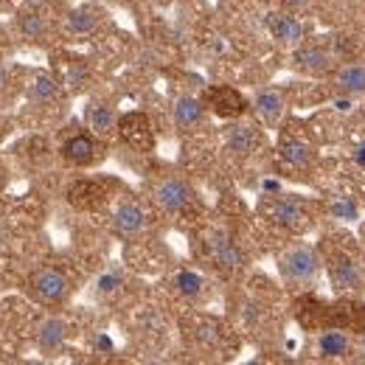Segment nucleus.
<instances>
[{"label":"nucleus","instance_id":"nucleus-1","mask_svg":"<svg viewBox=\"0 0 365 365\" xmlns=\"http://www.w3.org/2000/svg\"><path fill=\"white\" fill-rule=\"evenodd\" d=\"M320 270H323V259H320L315 245H292L278 256V273L284 278V284H289L292 289H304L312 287L318 281Z\"/></svg>","mask_w":365,"mask_h":365},{"label":"nucleus","instance_id":"nucleus-2","mask_svg":"<svg viewBox=\"0 0 365 365\" xmlns=\"http://www.w3.org/2000/svg\"><path fill=\"white\" fill-rule=\"evenodd\" d=\"M264 214L267 220L284 230H292V233H301L312 225V214L304 202L292 200V197H273L267 205H264Z\"/></svg>","mask_w":365,"mask_h":365},{"label":"nucleus","instance_id":"nucleus-3","mask_svg":"<svg viewBox=\"0 0 365 365\" xmlns=\"http://www.w3.org/2000/svg\"><path fill=\"white\" fill-rule=\"evenodd\" d=\"M152 200L166 214H182L194 205V188L180 178H163V180L155 182Z\"/></svg>","mask_w":365,"mask_h":365},{"label":"nucleus","instance_id":"nucleus-4","mask_svg":"<svg viewBox=\"0 0 365 365\" xmlns=\"http://www.w3.org/2000/svg\"><path fill=\"white\" fill-rule=\"evenodd\" d=\"M292 68L309 76H323L334 71V56L329 53V48L318 46V43H301L292 51Z\"/></svg>","mask_w":365,"mask_h":365},{"label":"nucleus","instance_id":"nucleus-5","mask_svg":"<svg viewBox=\"0 0 365 365\" xmlns=\"http://www.w3.org/2000/svg\"><path fill=\"white\" fill-rule=\"evenodd\" d=\"M278 158H281V163H284L287 169H292V172H307V169H312L318 152H315V146H312L307 138L281 135V140H278Z\"/></svg>","mask_w":365,"mask_h":365},{"label":"nucleus","instance_id":"nucleus-6","mask_svg":"<svg viewBox=\"0 0 365 365\" xmlns=\"http://www.w3.org/2000/svg\"><path fill=\"white\" fill-rule=\"evenodd\" d=\"M326 264H329V275L337 289H354V292L365 289V267L349 253H334L329 256Z\"/></svg>","mask_w":365,"mask_h":365},{"label":"nucleus","instance_id":"nucleus-7","mask_svg":"<svg viewBox=\"0 0 365 365\" xmlns=\"http://www.w3.org/2000/svg\"><path fill=\"white\" fill-rule=\"evenodd\" d=\"M31 289H34V295H37L40 301H46V304H59V301L68 298L71 281H68V275L62 273V270L43 267V270H37V273L31 275Z\"/></svg>","mask_w":365,"mask_h":365},{"label":"nucleus","instance_id":"nucleus-8","mask_svg":"<svg viewBox=\"0 0 365 365\" xmlns=\"http://www.w3.org/2000/svg\"><path fill=\"white\" fill-rule=\"evenodd\" d=\"M331 91L349 98L365 96V62H346L331 71Z\"/></svg>","mask_w":365,"mask_h":365},{"label":"nucleus","instance_id":"nucleus-9","mask_svg":"<svg viewBox=\"0 0 365 365\" xmlns=\"http://www.w3.org/2000/svg\"><path fill=\"white\" fill-rule=\"evenodd\" d=\"M267 29H270L275 43L289 46V48L301 46L304 37H307L304 23H301L295 14H289V11H273V14L267 17Z\"/></svg>","mask_w":365,"mask_h":365},{"label":"nucleus","instance_id":"nucleus-10","mask_svg":"<svg viewBox=\"0 0 365 365\" xmlns=\"http://www.w3.org/2000/svg\"><path fill=\"white\" fill-rule=\"evenodd\" d=\"M253 110L267 127H278L287 113V98L278 88H262L253 96Z\"/></svg>","mask_w":365,"mask_h":365},{"label":"nucleus","instance_id":"nucleus-11","mask_svg":"<svg viewBox=\"0 0 365 365\" xmlns=\"http://www.w3.org/2000/svg\"><path fill=\"white\" fill-rule=\"evenodd\" d=\"M315 351H318L323 360H351L354 357V340L346 334V331H323L318 340H315Z\"/></svg>","mask_w":365,"mask_h":365},{"label":"nucleus","instance_id":"nucleus-12","mask_svg":"<svg viewBox=\"0 0 365 365\" xmlns=\"http://www.w3.org/2000/svg\"><path fill=\"white\" fill-rule=\"evenodd\" d=\"M172 115H175V127H178L180 133H197V130L205 124V107H202V101L194 98V96H180V98L175 101Z\"/></svg>","mask_w":365,"mask_h":365},{"label":"nucleus","instance_id":"nucleus-13","mask_svg":"<svg viewBox=\"0 0 365 365\" xmlns=\"http://www.w3.org/2000/svg\"><path fill=\"white\" fill-rule=\"evenodd\" d=\"M146 225H149V217L138 202H121L113 214V228L118 236H138L146 230Z\"/></svg>","mask_w":365,"mask_h":365},{"label":"nucleus","instance_id":"nucleus-14","mask_svg":"<svg viewBox=\"0 0 365 365\" xmlns=\"http://www.w3.org/2000/svg\"><path fill=\"white\" fill-rule=\"evenodd\" d=\"M118 133L121 138L130 143V146H135V149H152V127H149V118L143 115V113H130V115H124L121 121H118Z\"/></svg>","mask_w":365,"mask_h":365},{"label":"nucleus","instance_id":"nucleus-15","mask_svg":"<svg viewBox=\"0 0 365 365\" xmlns=\"http://www.w3.org/2000/svg\"><path fill=\"white\" fill-rule=\"evenodd\" d=\"M205 101L222 118H236V115H242L247 110V101L242 98V93H236L233 88H214V91L205 93Z\"/></svg>","mask_w":365,"mask_h":365},{"label":"nucleus","instance_id":"nucleus-16","mask_svg":"<svg viewBox=\"0 0 365 365\" xmlns=\"http://www.w3.org/2000/svg\"><path fill=\"white\" fill-rule=\"evenodd\" d=\"M62 155L73 166H91V163H96L101 158V149H98V143H96L93 135H73L71 140H65Z\"/></svg>","mask_w":365,"mask_h":365},{"label":"nucleus","instance_id":"nucleus-17","mask_svg":"<svg viewBox=\"0 0 365 365\" xmlns=\"http://www.w3.org/2000/svg\"><path fill=\"white\" fill-rule=\"evenodd\" d=\"M256 146H259L256 127H250V124H230L228 130H225V149H228L230 155L247 158V155L256 152Z\"/></svg>","mask_w":365,"mask_h":365},{"label":"nucleus","instance_id":"nucleus-18","mask_svg":"<svg viewBox=\"0 0 365 365\" xmlns=\"http://www.w3.org/2000/svg\"><path fill=\"white\" fill-rule=\"evenodd\" d=\"M118 121L121 118L115 115V110L110 104H104V101H93L91 107H88V127L98 138L115 135L118 133Z\"/></svg>","mask_w":365,"mask_h":365},{"label":"nucleus","instance_id":"nucleus-19","mask_svg":"<svg viewBox=\"0 0 365 365\" xmlns=\"http://www.w3.org/2000/svg\"><path fill=\"white\" fill-rule=\"evenodd\" d=\"M211 253L220 262L222 270H239L245 264V253L239 250V245H233V239L225 233H214L211 236Z\"/></svg>","mask_w":365,"mask_h":365},{"label":"nucleus","instance_id":"nucleus-20","mask_svg":"<svg viewBox=\"0 0 365 365\" xmlns=\"http://www.w3.org/2000/svg\"><path fill=\"white\" fill-rule=\"evenodd\" d=\"M29 98L34 104H53V101H59V82L51 73H46V71L31 73V79H29Z\"/></svg>","mask_w":365,"mask_h":365},{"label":"nucleus","instance_id":"nucleus-21","mask_svg":"<svg viewBox=\"0 0 365 365\" xmlns=\"http://www.w3.org/2000/svg\"><path fill=\"white\" fill-rule=\"evenodd\" d=\"M96 26H98V11L91 9V6L73 9V11H68V17H65V29H68L71 34H91V31H96Z\"/></svg>","mask_w":365,"mask_h":365},{"label":"nucleus","instance_id":"nucleus-22","mask_svg":"<svg viewBox=\"0 0 365 365\" xmlns=\"http://www.w3.org/2000/svg\"><path fill=\"white\" fill-rule=\"evenodd\" d=\"M37 340H40V349H43V351H56V349L65 343V323L59 318H48L46 323L40 326Z\"/></svg>","mask_w":365,"mask_h":365},{"label":"nucleus","instance_id":"nucleus-23","mask_svg":"<svg viewBox=\"0 0 365 365\" xmlns=\"http://www.w3.org/2000/svg\"><path fill=\"white\" fill-rule=\"evenodd\" d=\"M71 202L79 205V208H93L101 202V188L96 182H76L71 191H68Z\"/></svg>","mask_w":365,"mask_h":365},{"label":"nucleus","instance_id":"nucleus-24","mask_svg":"<svg viewBox=\"0 0 365 365\" xmlns=\"http://www.w3.org/2000/svg\"><path fill=\"white\" fill-rule=\"evenodd\" d=\"M175 287H178V292H180V295H185V298H197V295L202 292L205 281H202L197 273L182 270V273H178V278H175Z\"/></svg>","mask_w":365,"mask_h":365},{"label":"nucleus","instance_id":"nucleus-25","mask_svg":"<svg viewBox=\"0 0 365 365\" xmlns=\"http://www.w3.org/2000/svg\"><path fill=\"white\" fill-rule=\"evenodd\" d=\"M20 29L29 40H43L46 37V20L40 14H23L20 17Z\"/></svg>","mask_w":365,"mask_h":365},{"label":"nucleus","instance_id":"nucleus-26","mask_svg":"<svg viewBox=\"0 0 365 365\" xmlns=\"http://www.w3.org/2000/svg\"><path fill=\"white\" fill-rule=\"evenodd\" d=\"M284 9H289V11H307V9H312V6H318V0H278Z\"/></svg>","mask_w":365,"mask_h":365},{"label":"nucleus","instance_id":"nucleus-27","mask_svg":"<svg viewBox=\"0 0 365 365\" xmlns=\"http://www.w3.org/2000/svg\"><path fill=\"white\" fill-rule=\"evenodd\" d=\"M29 3H34V6H40V3H43V0H29Z\"/></svg>","mask_w":365,"mask_h":365},{"label":"nucleus","instance_id":"nucleus-28","mask_svg":"<svg viewBox=\"0 0 365 365\" xmlns=\"http://www.w3.org/2000/svg\"><path fill=\"white\" fill-rule=\"evenodd\" d=\"M0 180H3V172H0Z\"/></svg>","mask_w":365,"mask_h":365},{"label":"nucleus","instance_id":"nucleus-29","mask_svg":"<svg viewBox=\"0 0 365 365\" xmlns=\"http://www.w3.org/2000/svg\"><path fill=\"white\" fill-rule=\"evenodd\" d=\"M363 236H365V230H363Z\"/></svg>","mask_w":365,"mask_h":365}]
</instances>
